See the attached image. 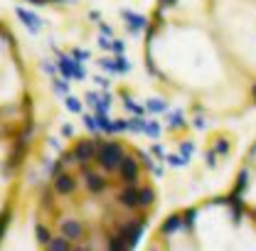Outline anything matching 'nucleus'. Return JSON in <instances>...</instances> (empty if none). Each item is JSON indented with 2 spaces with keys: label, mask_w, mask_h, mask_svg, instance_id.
Returning <instances> with one entry per match:
<instances>
[{
  "label": "nucleus",
  "mask_w": 256,
  "mask_h": 251,
  "mask_svg": "<svg viewBox=\"0 0 256 251\" xmlns=\"http://www.w3.org/2000/svg\"><path fill=\"white\" fill-rule=\"evenodd\" d=\"M150 160L116 138H76L57 156L34 202L42 249H133L156 207Z\"/></svg>",
  "instance_id": "f257e3e1"
},
{
  "label": "nucleus",
  "mask_w": 256,
  "mask_h": 251,
  "mask_svg": "<svg viewBox=\"0 0 256 251\" xmlns=\"http://www.w3.org/2000/svg\"><path fill=\"white\" fill-rule=\"evenodd\" d=\"M254 96H256V86H254Z\"/></svg>",
  "instance_id": "f03ea898"
}]
</instances>
